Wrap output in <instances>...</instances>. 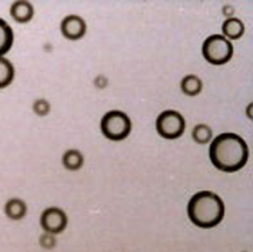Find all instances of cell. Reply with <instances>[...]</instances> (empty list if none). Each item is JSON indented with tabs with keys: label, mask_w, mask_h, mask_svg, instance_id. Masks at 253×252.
I'll use <instances>...</instances> for the list:
<instances>
[{
	"label": "cell",
	"mask_w": 253,
	"mask_h": 252,
	"mask_svg": "<svg viewBox=\"0 0 253 252\" xmlns=\"http://www.w3.org/2000/svg\"><path fill=\"white\" fill-rule=\"evenodd\" d=\"M209 159L222 172H238L249 160V148L238 133H219L209 144Z\"/></svg>",
	"instance_id": "obj_1"
},
{
	"label": "cell",
	"mask_w": 253,
	"mask_h": 252,
	"mask_svg": "<svg viewBox=\"0 0 253 252\" xmlns=\"http://www.w3.org/2000/svg\"><path fill=\"white\" fill-rule=\"evenodd\" d=\"M223 199L212 191H199L187 202V216L193 225L202 229L217 226L225 218Z\"/></svg>",
	"instance_id": "obj_2"
},
{
	"label": "cell",
	"mask_w": 253,
	"mask_h": 252,
	"mask_svg": "<svg viewBox=\"0 0 253 252\" xmlns=\"http://www.w3.org/2000/svg\"><path fill=\"white\" fill-rule=\"evenodd\" d=\"M100 132L109 141H125L132 132V120L123 110H109L100 119Z\"/></svg>",
	"instance_id": "obj_3"
},
{
	"label": "cell",
	"mask_w": 253,
	"mask_h": 252,
	"mask_svg": "<svg viewBox=\"0 0 253 252\" xmlns=\"http://www.w3.org/2000/svg\"><path fill=\"white\" fill-rule=\"evenodd\" d=\"M202 54L208 63L214 66H222L230 62L233 56V45L222 35H211L202 45Z\"/></svg>",
	"instance_id": "obj_4"
},
{
	"label": "cell",
	"mask_w": 253,
	"mask_h": 252,
	"mask_svg": "<svg viewBox=\"0 0 253 252\" xmlns=\"http://www.w3.org/2000/svg\"><path fill=\"white\" fill-rule=\"evenodd\" d=\"M155 126H156V132L159 133V136H162L163 139L173 141L185 133L186 120L180 112L173 110V109H168V110L160 112L159 116L156 118Z\"/></svg>",
	"instance_id": "obj_5"
},
{
	"label": "cell",
	"mask_w": 253,
	"mask_h": 252,
	"mask_svg": "<svg viewBox=\"0 0 253 252\" xmlns=\"http://www.w3.org/2000/svg\"><path fill=\"white\" fill-rule=\"evenodd\" d=\"M67 222L69 219L66 212L57 206H49L40 213V226L43 232L47 234H53V235L62 234L66 229Z\"/></svg>",
	"instance_id": "obj_6"
},
{
	"label": "cell",
	"mask_w": 253,
	"mask_h": 252,
	"mask_svg": "<svg viewBox=\"0 0 253 252\" xmlns=\"http://www.w3.org/2000/svg\"><path fill=\"white\" fill-rule=\"evenodd\" d=\"M87 32V25L86 20L79 16V14H67L60 22V33L63 38L72 42L80 40Z\"/></svg>",
	"instance_id": "obj_7"
},
{
	"label": "cell",
	"mask_w": 253,
	"mask_h": 252,
	"mask_svg": "<svg viewBox=\"0 0 253 252\" xmlns=\"http://www.w3.org/2000/svg\"><path fill=\"white\" fill-rule=\"evenodd\" d=\"M9 13L16 23L26 25L35 16V7L33 3L29 0H14L10 4Z\"/></svg>",
	"instance_id": "obj_8"
},
{
	"label": "cell",
	"mask_w": 253,
	"mask_h": 252,
	"mask_svg": "<svg viewBox=\"0 0 253 252\" xmlns=\"http://www.w3.org/2000/svg\"><path fill=\"white\" fill-rule=\"evenodd\" d=\"M245 35V23L239 17H229L225 19L222 25V36L227 40H239Z\"/></svg>",
	"instance_id": "obj_9"
},
{
	"label": "cell",
	"mask_w": 253,
	"mask_h": 252,
	"mask_svg": "<svg viewBox=\"0 0 253 252\" xmlns=\"http://www.w3.org/2000/svg\"><path fill=\"white\" fill-rule=\"evenodd\" d=\"M4 215L12 221H20L27 215V203L20 198H10L4 203Z\"/></svg>",
	"instance_id": "obj_10"
},
{
	"label": "cell",
	"mask_w": 253,
	"mask_h": 252,
	"mask_svg": "<svg viewBox=\"0 0 253 252\" xmlns=\"http://www.w3.org/2000/svg\"><path fill=\"white\" fill-rule=\"evenodd\" d=\"M14 42V35L12 26L0 17V57L10 52Z\"/></svg>",
	"instance_id": "obj_11"
},
{
	"label": "cell",
	"mask_w": 253,
	"mask_h": 252,
	"mask_svg": "<svg viewBox=\"0 0 253 252\" xmlns=\"http://www.w3.org/2000/svg\"><path fill=\"white\" fill-rule=\"evenodd\" d=\"M180 91L186 96H198L203 91V82L198 75L189 73L180 80Z\"/></svg>",
	"instance_id": "obj_12"
},
{
	"label": "cell",
	"mask_w": 253,
	"mask_h": 252,
	"mask_svg": "<svg viewBox=\"0 0 253 252\" xmlns=\"http://www.w3.org/2000/svg\"><path fill=\"white\" fill-rule=\"evenodd\" d=\"M84 163V156L79 149H67L62 156V165L70 172H76Z\"/></svg>",
	"instance_id": "obj_13"
},
{
	"label": "cell",
	"mask_w": 253,
	"mask_h": 252,
	"mask_svg": "<svg viewBox=\"0 0 253 252\" xmlns=\"http://www.w3.org/2000/svg\"><path fill=\"white\" fill-rule=\"evenodd\" d=\"M16 70L13 63L7 57H0V89H4L12 85Z\"/></svg>",
	"instance_id": "obj_14"
},
{
	"label": "cell",
	"mask_w": 253,
	"mask_h": 252,
	"mask_svg": "<svg viewBox=\"0 0 253 252\" xmlns=\"http://www.w3.org/2000/svg\"><path fill=\"white\" fill-rule=\"evenodd\" d=\"M192 138L199 145H209L213 139V131L206 123H198L192 129Z\"/></svg>",
	"instance_id": "obj_15"
},
{
	"label": "cell",
	"mask_w": 253,
	"mask_h": 252,
	"mask_svg": "<svg viewBox=\"0 0 253 252\" xmlns=\"http://www.w3.org/2000/svg\"><path fill=\"white\" fill-rule=\"evenodd\" d=\"M32 109H33V112H35L38 116H47V115L50 113V110H52V106H50V103H49L47 99L39 98V99H36V101L33 102Z\"/></svg>",
	"instance_id": "obj_16"
},
{
	"label": "cell",
	"mask_w": 253,
	"mask_h": 252,
	"mask_svg": "<svg viewBox=\"0 0 253 252\" xmlns=\"http://www.w3.org/2000/svg\"><path fill=\"white\" fill-rule=\"evenodd\" d=\"M39 244L43 250H53L54 247H56V235H53V234H47V232H43V234L40 235Z\"/></svg>",
	"instance_id": "obj_17"
},
{
	"label": "cell",
	"mask_w": 253,
	"mask_h": 252,
	"mask_svg": "<svg viewBox=\"0 0 253 252\" xmlns=\"http://www.w3.org/2000/svg\"><path fill=\"white\" fill-rule=\"evenodd\" d=\"M107 79L105 76H97L96 79H94V85H96V88H99V89H103V88H106L107 86Z\"/></svg>",
	"instance_id": "obj_18"
},
{
	"label": "cell",
	"mask_w": 253,
	"mask_h": 252,
	"mask_svg": "<svg viewBox=\"0 0 253 252\" xmlns=\"http://www.w3.org/2000/svg\"><path fill=\"white\" fill-rule=\"evenodd\" d=\"M233 7L232 6H225L223 7V14L226 16V19H229V17H233Z\"/></svg>",
	"instance_id": "obj_19"
},
{
	"label": "cell",
	"mask_w": 253,
	"mask_h": 252,
	"mask_svg": "<svg viewBox=\"0 0 253 252\" xmlns=\"http://www.w3.org/2000/svg\"><path fill=\"white\" fill-rule=\"evenodd\" d=\"M252 107H253L252 102L246 106V116H248L249 119H252Z\"/></svg>",
	"instance_id": "obj_20"
},
{
	"label": "cell",
	"mask_w": 253,
	"mask_h": 252,
	"mask_svg": "<svg viewBox=\"0 0 253 252\" xmlns=\"http://www.w3.org/2000/svg\"><path fill=\"white\" fill-rule=\"evenodd\" d=\"M243 252H246V251H243Z\"/></svg>",
	"instance_id": "obj_21"
}]
</instances>
